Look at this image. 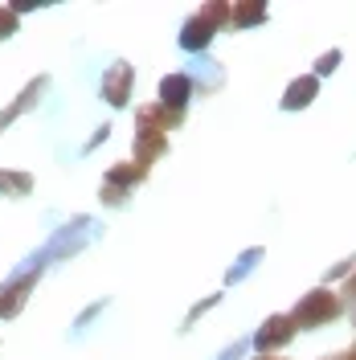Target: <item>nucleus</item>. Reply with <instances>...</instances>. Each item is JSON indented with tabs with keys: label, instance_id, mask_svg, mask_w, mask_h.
<instances>
[{
	"label": "nucleus",
	"instance_id": "1",
	"mask_svg": "<svg viewBox=\"0 0 356 360\" xmlns=\"http://www.w3.org/2000/svg\"><path fill=\"white\" fill-rule=\"evenodd\" d=\"M225 25H234V4H205L201 13H193L184 21V29H180V49H189V53L209 49L213 33L225 29Z\"/></svg>",
	"mask_w": 356,
	"mask_h": 360
},
{
	"label": "nucleus",
	"instance_id": "2",
	"mask_svg": "<svg viewBox=\"0 0 356 360\" xmlns=\"http://www.w3.org/2000/svg\"><path fill=\"white\" fill-rule=\"evenodd\" d=\"M340 311H344V303H340V295L336 291H307L299 303H295V311H291V323L295 328H324V323H332V319H340Z\"/></svg>",
	"mask_w": 356,
	"mask_h": 360
},
{
	"label": "nucleus",
	"instance_id": "3",
	"mask_svg": "<svg viewBox=\"0 0 356 360\" xmlns=\"http://www.w3.org/2000/svg\"><path fill=\"white\" fill-rule=\"evenodd\" d=\"M144 176H148V168L144 164H135V160H127V164H115L111 172H107V180H103V205H123L127 201V193H135V184H144Z\"/></svg>",
	"mask_w": 356,
	"mask_h": 360
},
{
	"label": "nucleus",
	"instance_id": "4",
	"mask_svg": "<svg viewBox=\"0 0 356 360\" xmlns=\"http://www.w3.org/2000/svg\"><path fill=\"white\" fill-rule=\"evenodd\" d=\"M295 323H291V315H270L267 323L254 332V348L262 352V356H270V352H279V348H287L291 340H295Z\"/></svg>",
	"mask_w": 356,
	"mask_h": 360
},
{
	"label": "nucleus",
	"instance_id": "5",
	"mask_svg": "<svg viewBox=\"0 0 356 360\" xmlns=\"http://www.w3.org/2000/svg\"><path fill=\"white\" fill-rule=\"evenodd\" d=\"M37 274H42V262H33V266L21 270L13 283H4V287H0V315H4V319H8V315H17L25 307V299H29V291H33Z\"/></svg>",
	"mask_w": 356,
	"mask_h": 360
},
{
	"label": "nucleus",
	"instance_id": "6",
	"mask_svg": "<svg viewBox=\"0 0 356 360\" xmlns=\"http://www.w3.org/2000/svg\"><path fill=\"white\" fill-rule=\"evenodd\" d=\"M132 82H135V70L127 66V62H115V66L103 74V98H107L111 107H127Z\"/></svg>",
	"mask_w": 356,
	"mask_h": 360
},
{
	"label": "nucleus",
	"instance_id": "7",
	"mask_svg": "<svg viewBox=\"0 0 356 360\" xmlns=\"http://www.w3.org/2000/svg\"><path fill=\"white\" fill-rule=\"evenodd\" d=\"M184 123V111H168L164 103H148L135 111V127H148V131H168V127H180Z\"/></svg>",
	"mask_w": 356,
	"mask_h": 360
},
{
	"label": "nucleus",
	"instance_id": "8",
	"mask_svg": "<svg viewBox=\"0 0 356 360\" xmlns=\"http://www.w3.org/2000/svg\"><path fill=\"white\" fill-rule=\"evenodd\" d=\"M45 86H49V78H45V74H42V78H33V82H29V86H25L21 94H17V98H13V103L0 111V131H4L13 119H21L29 107H37V98H42V90H45Z\"/></svg>",
	"mask_w": 356,
	"mask_h": 360
},
{
	"label": "nucleus",
	"instance_id": "9",
	"mask_svg": "<svg viewBox=\"0 0 356 360\" xmlns=\"http://www.w3.org/2000/svg\"><path fill=\"white\" fill-rule=\"evenodd\" d=\"M189 98H193V78H189V74H168V78L160 82V103H164L168 111H184Z\"/></svg>",
	"mask_w": 356,
	"mask_h": 360
},
{
	"label": "nucleus",
	"instance_id": "10",
	"mask_svg": "<svg viewBox=\"0 0 356 360\" xmlns=\"http://www.w3.org/2000/svg\"><path fill=\"white\" fill-rule=\"evenodd\" d=\"M164 152H168V135L148 131V127H135V164L152 168V160H160Z\"/></svg>",
	"mask_w": 356,
	"mask_h": 360
},
{
	"label": "nucleus",
	"instance_id": "11",
	"mask_svg": "<svg viewBox=\"0 0 356 360\" xmlns=\"http://www.w3.org/2000/svg\"><path fill=\"white\" fill-rule=\"evenodd\" d=\"M315 90H319V78L315 74H307V78H295L287 86V94H283V111H299V107H307L315 98Z\"/></svg>",
	"mask_w": 356,
	"mask_h": 360
},
{
	"label": "nucleus",
	"instance_id": "12",
	"mask_svg": "<svg viewBox=\"0 0 356 360\" xmlns=\"http://www.w3.org/2000/svg\"><path fill=\"white\" fill-rule=\"evenodd\" d=\"M25 193H33V176L0 168V197H25Z\"/></svg>",
	"mask_w": 356,
	"mask_h": 360
},
{
	"label": "nucleus",
	"instance_id": "13",
	"mask_svg": "<svg viewBox=\"0 0 356 360\" xmlns=\"http://www.w3.org/2000/svg\"><path fill=\"white\" fill-rule=\"evenodd\" d=\"M267 21V4H234V25L250 29V25Z\"/></svg>",
	"mask_w": 356,
	"mask_h": 360
},
{
	"label": "nucleus",
	"instance_id": "14",
	"mask_svg": "<svg viewBox=\"0 0 356 360\" xmlns=\"http://www.w3.org/2000/svg\"><path fill=\"white\" fill-rule=\"evenodd\" d=\"M258 258H262V250H246V254H242V262H238V266H234L229 274H225V283H229V287H234V283H242L246 274H250V270L258 266Z\"/></svg>",
	"mask_w": 356,
	"mask_h": 360
},
{
	"label": "nucleus",
	"instance_id": "15",
	"mask_svg": "<svg viewBox=\"0 0 356 360\" xmlns=\"http://www.w3.org/2000/svg\"><path fill=\"white\" fill-rule=\"evenodd\" d=\"M17 33V8L13 4H0V41Z\"/></svg>",
	"mask_w": 356,
	"mask_h": 360
},
{
	"label": "nucleus",
	"instance_id": "16",
	"mask_svg": "<svg viewBox=\"0 0 356 360\" xmlns=\"http://www.w3.org/2000/svg\"><path fill=\"white\" fill-rule=\"evenodd\" d=\"M336 66H340V49H332V53H324V58L315 62V74H332Z\"/></svg>",
	"mask_w": 356,
	"mask_h": 360
},
{
	"label": "nucleus",
	"instance_id": "17",
	"mask_svg": "<svg viewBox=\"0 0 356 360\" xmlns=\"http://www.w3.org/2000/svg\"><path fill=\"white\" fill-rule=\"evenodd\" d=\"M213 303H217V295H209V299H205V303H197V307H193V311H189V323H193V319H197L201 311H209V307H213Z\"/></svg>",
	"mask_w": 356,
	"mask_h": 360
},
{
	"label": "nucleus",
	"instance_id": "18",
	"mask_svg": "<svg viewBox=\"0 0 356 360\" xmlns=\"http://www.w3.org/2000/svg\"><path fill=\"white\" fill-rule=\"evenodd\" d=\"M344 291H348V295H356V270L348 274V287H344Z\"/></svg>",
	"mask_w": 356,
	"mask_h": 360
},
{
	"label": "nucleus",
	"instance_id": "19",
	"mask_svg": "<svg viewBox=\"0 0 356 360\" xmlns=\"http://www.w3.org/2000/svg\"><path fill=\"white\" fill-rule=\"evenodd\" d=\"M348 360H356V344H352V348H348Z\"/></svg>",
	"mask_w": 356,
	"mask_h": 360
},
{
	"label": "nucleus",
	"instance_id": "20",
	"mask_svg": "<svg viewBox=\"0 0 356 360\" xmlns=\"http://www.w3.org/2000/svg\"><path fill=\"white\" fill-rule=\"evenodd\" d=\"M324 360H348V352H344V356H324Z\"/></svg>",
	"mask_w": 356,
	"mask_h": 360
},
{
	"label": "nucleus",
	"instance_id": "21",
	"mask_svg": "<svg viewBox=\"0 0 356 360\" xmlns=\"http://www.w3.org/2000/svg\"><path fill=\"white\" fill-rule=\"evenodd\" d=\"M258 360H283V356H258Z\"/></svg>",
	"mask_w": 356,
	"mask_h": 360
}]
</instances>
